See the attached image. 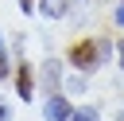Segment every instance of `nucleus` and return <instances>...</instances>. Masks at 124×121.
Instances as JSON below:
<instances>
[{"mask_svg": "<svg viewBox=\"0 0 124 121\" xmlns=\"http://www.w3.org/2000/svg\"><path fill=\"white\" fill-rule=\"evenodd\" d=\"M8 70H12V62H8V47H4V39H0V78H8Z\"/></svg>", "mask_w": 124, "mask_h": 121, "instance_id": "obj_7", "label": "nucleus"}, {"mask_svg": "<svg viewBox=\"0 0 124 121\" xmlns=\"http://www.w3.org/2000/svg\"><path fill=\"white\" fill-rule=\"evenodd\" d=\"M19 8H23L27 16H31V8H35V0H19Z\"/></svg>", "mask_w": 124, "mask_h": 121, "instance_id": "obj_10", "label": "nucleus"}, {"mask_svg": "<svg viewBox=\"0 0 124 121\" xmlns=\"http://www.w3.org/2000/svg\"><path fill=\"white\" fill-rule=\"evenodd\" d=\"M116 23H120V27H124V0H120V4H116Z\"/></svg>", "mask_w": 124, "mask_h": 121, "instance_id": "obj_9", "label": "nucleus"}, {"mask_svg": "<svg viewBox=\"0 0 124 121\" xmlns=\"http://www.w3.org/2000/svg\"><path fill=\"white\" fill-rule=\"evenodd\" d=\"M116 59H120V70H124V39L116 43Z\"/></svg>", "mask_w": 124, "mask_h": 121, "instance_id": "obj_8", "label": "nucleus"}, {"mask_svg": "<svg viewBox=\"0 0 124 121\" xmlns=\"http://www.w3.org/2000/svg\"><path fill=\"white\" fill-rule=\"evenodd\" d=\"M105 55H108V43H93V39H81V43H74V47L66 51V59H70L78 70H85V74L97 70Z\"/></svg>", "mask_w": 124, "mask_h": 121, "instance_id": "obj_1", "label": "nucleus"}, {"mask_svg": "<svg viewBox=\"0 0 124 121\" xmlns=\"http://www.w3.org/2000/svg\"><path fill=\"white\" fill-rule=\"evenodd\" d=\"M43 78H46L50 94H58V62H46V66H43Z\"/></svg>", "mask_w": 124, "mask_h": 121, "instance_id": "obj_5", "label": "nucleus"}, {"mask_svg": "<svg viewBox=\"0 0 124 121\" xmlns=\"http://www.w3.org/2000/svg\"><path fill=\"white\" fill-rule=\"evenodd\" d=\"M16 86H19V98H23V101H31V90H35L31 66H19V74H16Z\"/></svg>", "mask_w": 124, "mask_h": 121, "instance_id": "obj_4", "label": "nucleus"}, {"mask_svg": "<svg viewBox=\"0 0 124 121\" xmlns=\"http://www.w3.org/2000/svg\"><path fill=\"white\" fill-rule=\"evenodd\" d=\"M43 117H46V121H70L74 109H70V101H66L62 94H50L46 105H43Z\"/></svg>", "mask_w": 124, "mask_h": 121, "instance_id": "obj_2", "label": "nucleus"}, {"mask_svg": "<svg viewBox=\"0 0 124 121\" xmlns=\"http://www.w3.org/2000/svg\"><path fill=\"white\" fill-rule=\"evenodd\" d=\"M70 121H97V109L81 105V109H74V117H70Z\"/></svg>", "mask_w": 124, "mask_h": 121, "instance_id": "obj_6", "label": "nucleus"}, {"mask_svg": "<svg viewBox=\"0 0 124 121\" xmlns=\"http://www.w3.org/2000/svg\"><path fill=\"white\" fill-rule=\"evenodd\" d=\"M39 12H43L46 20H62V16L70 12V0H39Z\"/></svg>", "mask_w": 124, "mask_h": 121, "instance_id": "obj_3", "label": "nucleus"}]
</instances>
